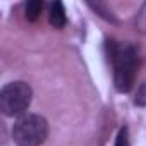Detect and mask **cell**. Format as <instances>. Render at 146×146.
<instances>
[{
  "mask_svg": "<svg viewBox=\"0 0 146 146\" xmlns=\"http://www.w3.org/2000/svg\"><path fill=\"white\" fill-rule=\"evenodd\" d=\"M48 122L38 113L21 115L12 127V137L19 146H40L41 143H45Z\"/></svg>",
  "mask_w": 146,
  "mask_h": 146,
  "instance_id": "cell-2",
  "label": "cell"
},
{
  "mask_svg": "<svg viewBox=\"0 0 146 146\" xmlns=\"http://www.w3.org/2000/svg\"><path fill=\"white\" fill-rule=\"evenodd\" d=\"M88 5H90V7H91L96 14H100L102 17H105L107 21H115V17L112 16V12H110V11H108L103 4H98V2H96V4H88Z\"/></svg>",
  "mask_w": 146,
  "mask_h": 146,
  "instance_id": "cell-7",
  "label": "cell"
},
{
  "mask_svg": "<svg viewBox=\"0 0 146 146\" xmlns=\"http://www.w3.org/2000/svg\"><path fill=\"white\" fill-rule=\"evenodd\" d=\"M115 146H129V132H127V127H122L117 134V139H115Z\"/></svg>",
  "mask_w": 146,
  "mask_h": 146,
  "instance_id": "cell-9",
  "label": "cell"
},
{
  "mask_svg": "<svg viewBox=\"0 0 146 146\" xmlns=\"http://www.w3.org/2000/svg\"><path fill=\"white\" fill-rule=\"evenodd\" d=\"M41 9H43V2L41 0H29V2L26 4V19L28 21H36L41 14Z\"/></svg>",
  "mask_w": 146,
  "mask_h": 146,
  "instance_id": "cell-5",
  "label": "cell"
},
{
  "mask_svg": "<svg viewBox=\"0 0 146 146\" xmlns=\"http://www.w3.org/2000/svg\"><path fill=\"white\" fill-rule=\"evenodd\" d=\"M134 26H136V29H137L139 33L146 35V2L139 7L137 14H136V17H134Z\"/></svg>",
  "mask_w": 146,
  "mask_h": 146,
  "instance_id": "cell-6",
  "label": "cell"
},
{
  "mask_svg": "<svg viewBox=\"0 0 146 146\" xmlns=\"http://www.w3.org/2000/svg\"><path fill=\"white\" fill-rule=\"evenodd\" d=\"M113 62V84L117 91L127 93L134 86L137 74V52L132 45L115 46L110 52Z\"/></svg>",
  "mask_w": 146,
  "mask_h": 146,
  "instance_id": "cell-1",
  "label": "cell"
},
{
  "mask_svg": "<svg viewBox=\"0 0 146 146\" xmlns=\"http://www.w3.org/2000/svg\"><path fill=\"white\" fill-rule=\"evenodd\" d=\"M48 21L53 28L60 29L65 26L67 23V17H65V9L62 5V2H53L50 5V12H48Z\"/></svg>",
  "mask_w": 146,
  "mask_h": 146,
  "instance_id": "cell-4",
  "label": "cell"
},
{
  "mask_svg": "<svg viewBox=\"0 0 146 146\" xmlns=\"http://www.w3.org/2000/svg\"><path fill=\"white\" fill-rule=\"evenodd\" d=\"M134 103H136L137 107H144V105H146V84H141V86L137 88Z\"/></svg>",
  "mask_w": 146,
  "mask_h": 146,
  "instance_id": "cell-8",
  "label": "cell"
},
{
  "mask_svg": "<svg viewBox=\"0 0 146 146\" xmlns=\"http://www.w3.org/2000/svg\"><path fill=\"white\" fill-rule=\"evenodd\" d=\"M33 100V90L28 83L14 81L9 83L0 91V110L7 117L24 115Z\"/></svg>",
  "mask_w": 146,
  "mask_h": 146,
  "instance_id": "cell-3",
  "label": "cell"
}]
</instances>
